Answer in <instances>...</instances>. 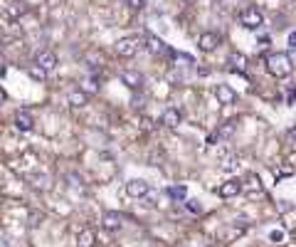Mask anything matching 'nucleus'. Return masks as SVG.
<instances>
[{
  "label": "nucleus",
  "mask_w": 296,
  "mask_h": 247,
  "mask_svg": "<svg viewBox=\"0 0 296 247\" xmlns=\"http://www.w3.org/2000/svg\"><path fill=\"white\" fill-rule=\"evenodd\" d=\"M264 64H266V72L276 79H284L294 72V64H291V57L286 52H269L264 57Z\"/></svg>",
  "instance_id": "f257e3e1"
},
{
  "label": "nucleus",
  "mask_w": 296,
  "mask_h": 247,
  "mask_svg": "<svg viewBox=\"0 0 296 247\" xmlns=\"http://www.w3.org/2000/svg\"><path fill=\"white\" fill-rule=\"evenodd\" d=\"M239 23H242L247 30H259V28L264 25V15H262V10H259L257 5H249V8H244V10L239 13Z\"/></svg>",
  "instance_id": "f03ea898"
},
{
  "label": "nucleus",
  "mask_w": 296,
  "mask_h": 247,
  "mask_svg": "<svg viewBox=\"0 0 296 247\" xmlns=\"http://www.w3.org/2000/svg\"><path fill=\"white\" fill-rule=\"evenodd\" d=\"M141 47H143V40H138V37H121L116 42V55L123 57V60H131Z\"/></svg>",
  "instance_id": "7ed1b4c3"
},
{
  "label": "nucleus",
  "mask_w": 296,
  "mask_h": 247,
  "mask_svg": "<svg viewBox=\"0 0 296 247\" xmlns=\"http://www.w3.org/2000/svg\"><path fill=\"white\" fill-rule=\"evenodd\" d=\"M126 193H128V198H146L148 193H151V185L143 178H131L126 183Z\"/></svg>",
  "instance_id": "20e7f679"
},
{
  "label": "nucleus",
  "mask_w": 296,
  "mask_h": 247,
  "mask_svg": "<svg viewBox=\"0 0 296 247\" xmlns=\"http://www.w3.org/2000/svg\"><path fill=\"white\" fill-rule=\"evenodd\" d=\"M220 47V35L217 32H203L198 37V50L200 52H215Z\"/></svg>",
  "instance_id": "39448f33"
},
{
  "label": "nucleus",
  "mask_w": 296,
  "mask_h": 247,
  "mask_svg": "<svg viewBox=\"0 0 296 247\" xmlns=\"http://www.w3.org/2000/svg\"><path fill=\"white\" fill-rule=\"evenodd\" d=\"M121 84H126L128 89H141L143 87V74L138 69H123L121 72Z\"/></svg>",
  "instance_id": "423d86ee"
},
{
  "label": "nucleus",
  "mask_w": 296,
  "mask_h": 247,
  "mask_svg": "<svg viewBox=\"0 0 296 247\" xmlns=\"http://www.w3.org/2000/svg\"><path fill=\"white\" fill-rule=\"evenodd\" d=\"M244 190V185H242V181H237V178H232V181H227V183H222L220 188H217V195L220 198H235V195H239Z\"/></svg>",
  "instance_id": "0eeeda50"
},
{
  "label": "nucleus",
  "mask_w": 296,
  "mask_h": 247,
  "mask_svg": "<svg viewBox=\"0 0 296 247\" xmlns=\"http://www.w3.org/2000/svg\"><path fill=\"white\" fill-rule=\"evenodd\" d=\"M215 96H217V104H235L237 101V92L230 84H217L215 87Z\"/></svg>",
  "instance_id": "6e6552de"
},
{
  "label": "nucleus",
  "mask_w": 296,
  "mask_h": 247,
  "mask_svg": "<svg viewBox=\"0 0 296 247\" xmlns=\"http://www.w3.org/2000/svg\"><path fill=\"white\" fill-rule=\"evenodd\" d=\"M143 47H146L153 57H156V55H166V52H168L166 42H163L161 37H156V35H148L146 40H143Z\"/></svg>",
  "instance_id": "1a4fd4ad"
},
{
  "label": "nucleus",
  "mask_w": 296,
  "mask_h": 247,
  "mask_svg": "<svg viewBox=\"0 0 296 247\" xmlns=\"http://www.w3.org/2000/svg\"><path fill=\"white\" fill-rule=\"evenodd\" d=\"M183 121V114L178 111L176 106H168L166 111H163V116H161V124L166 126V129H178Z\"/></svg>",
  "instance_id": "9d476101"
},
{
  "label": "nucleus",
  "mask_w": 296,
  "mask_h": 247,
  "mask_svg": "<svg viewBox=\"0 0 296 247\" xmlns=\"http://www.w3.org/2000/svg\"><path fill=\"white\" fill-rule=\"evenodd\" d=\"M15 129L18 131H32L35 129V116L30 111H25V109L15 111Z\"/></svg>",
  "instance_id": "9b49d317"
},
{
  "label": "nucleus",
  "mask_w": 296,
  "mask_h": 247,
  "mask_svg": "<svg viewBox=\"0 0 296 247\" xmlns=\"http://www.w3.org/2000/svg\"><path fill=\"white\" fill-rule=\"evenodd\" d=\"M244 232H247V227L235 222V225H227V227L220 230V240H222V242H232V240H237V237H242Z\"/></svg>",
  "instance_id": "f8f14e48"
},
{
  "label": "nucleus",
  "mask_w": 296,
  "mask_h": 247,
  "mask_svg": "<svg viewBox=\"0 0 296 247\" xmlns=\"http://www.w3.org/2000/svg\"><path fill=\"white\" fill-rule=\"evenodd\" d=\"M101 227L109 230V232H118V230L123 227V220H121L118 213H104V215H101Z\"/></svg>",
  "instance_id": "ddd939ff"
},
{
  "label": "nucleus",
  "mask_w": 296,
  "mask_h": 247,
  "mask_svg": "<svg viewBox=\"0 0 296 247\" xmlns=\"http://www.w3.org/2000/svg\"><path fill=\"white\" fill-rule=\"evenodd\" d=\"M35 62H37V64H42L47 72H52V69L57 67V55H55L52 50H42V52H37V55H35Z\"/></svg>",
  "instance_id": "4468645a"
},
{
  "label": "nucleus",
  "mask_w": 296,
  "mask_h": 247,
  "mask_svg": "<svg viewBox=\"0 0 296 247\" xmlns=\"http://www.w3.org/2000/svg\"><path fill=\"white\" fill-rule=\"evenodd\" d=\"M67 101H69V106L82 109V106H87V104H89V94L84 92V89H74V92H69Z\"/></svg>",
  "instance_id": "2eb2a0df"
},
{
  "label": "nucleus",
  "mask_w": 296,
  "mask_h": 247,
  "mask_svg": "<svg viewBox=\"0 0 296 247\" xmlns=\"http://www.w3.org/2000/svg\"><path fill=\"white\" fill-rule=\"evenodd\" d=\"M94 245H96V235H94V230L82 227V230L77 232V247H94Z\"/></svg>",
  "instance_id": "dca6fc26"
},
{
  "label": "nucleus",
  "mask_w": 296,
  "mask_h": 247,
  "mask_svg": "<svg viewBox=\"0 0 296 247\" xmlns=\"http://www.w3.org/2000/svg\"><path fill=\"white\" fill-rule=\"evenodd\" d=\"M47 69L42 67V64H37V62H32V64H28V77L30 79H35V82H45L47 79Z\"/></svg>",
  "instance_id": "f3484780"
},
{
  "label": "nucleus",
  "mask_w": 296,
  "mask_h": 247,
  "mask_svg": "<svg viewBox=\"0 0 296 247\" xmlns=\"http://www.w3.org/2000/svg\"><path fill=\"white\" fill-rule=\"evenodd\" d=\"M168 195H171L173 200L185 203V200H188V188H185V185H173V188H168Z\"/></svg>",
  "instance_id": "a211bd4d"
},
{
  "label": "nucleus",
  "mask_w": 296,
  "mask_h": 247,
  "mask_svg": "<svg viewBox=\"0 0 296 247\" xmlns=\"http://www.w3.org/2000/svg\"><path fill=\"white\" fill-rule=\"evenodd\" d=\"M235 129H237L235 121H225L220 129H217V139H230V136L235 134Z\"/></svg>",
  "instance_id": "6ab92c4d"
},
{
  "label": "nucleus",
  "mask_w": 296,
  "mask_h": 247,
  "mask_svg": "<svg viewBox=\"0 0 296 247\" xmlns=\"http://www.w3.org/2000/svg\"><path fill=\"white\" fill-rule=\"evenodd\" d=\"M32 185H35L37 190H50V188H52L50 176H35V178H32Z\"/></svg>",
  "instance_id": "aec40b11"
},
{
  "label": "nucleus",
  "mask_w": 296,
  "mask_h": 247,
  "mask_svg": "<svg viewBox=\"0 0 296 247\" xmlns=\"http://www.w3.org/2000/svg\"><path fill=\"white\" fill-rule=\"evenodd\" d=\"M185 208H188V213H193V215H200V213H203V205H200V200H195V198H188V200H185Z\"/></svg>",
  "instance_id": "412c9836"
},
{
  "label": "nucleus",
  "mask_w": 296,
  "mask_h": 247,
  "mask_svg": "<svg viewBox=\"0 0 296 247\" xmlns=\"http://www.w3.org/2000/svg\"><path fill=\"white\" fill-rule=\"evenodd\" d=\"M284 237H286L284 230H271V232H269V242H274V245H281Z\"/></svg>",
  "instance_id": "4be33fe9"
},
{
  "label": "nucleus",
  "mask_w": 296,
  "mask_h": 247,
  "mask_svg": "<svg viewBox=\"0 0 296 247\" xmlns=\"http://www.w3.org/2000/svg\"><path fill=\"white\" fill-rule=\"evenodd\" d=\"M244 62H247V57H244V55H232V57H230V64H232V67H237V69H244Z\"/></svg>",
  "instance_id": "5701e85b"
},
{
  "label": "nucleus",
  "mask_w": 296,
  "mask_h": 247,
  "mask_svg": "<svg viewBox=\"0 0 296 247\" xmlns=\"http://www.w3.org/2000/svg\"><path fill=\"white\" fill-rule=\"evenodd\" d=\"M126 3L131 10H143V5H146V0H126Z\"/></svg>",
  "instance_id": "b1692460"
},
{
  "label": "nucleus",
  "mask_w": 296,
  "mask_h": 247,
  "mask_svg": "<svg viewBox=\"0 0 296 247\" xmlns=\"http://www.w3.org/2000/svg\"><path fill=\"white\" fill-rule=\"evenodd\" d=\"M286 45H289V50H296V30L289 32V37H286Z\"/></svg>",
  "instance_id": "393cba45"
},
{
  "label": "nucleus",
  "mask_w": 296,
  "mask_h": 247,
  "mask_svg": "<svg viewBox=\"0 0 296 247\" xmlns=\"http://www.w3.org/2000/svg\"><path fill=\"white\" fill-rule=\"evenodd\" d=\"M87 94H91V92H96V87H94V82H84V87H82Z\"/></svg>",
  "instance_id": "a878e982"
},
{
  "label": "nucleus",
  "mask_w": 296,
  "mask_h": 247,
  "mask_svg": "<svg viewBox=\"0 0 296 247\" xmlns=\"http://www.w3.org/2000/svg\"><path fill=\"white\" fill-rule=\"evenodd\" d=\"M37 3L42 5V0H25V5H30V8H37Z\"/></svg>",
  "instance_id": "bb28decb"
},
{
  "label": "nucleus",
  "mask_w": 296,
  "mask_h": 247,
  "mask_svg": "<svg viewBox=\"0 0 296 247\" xmlns=\"http://www.w3.org/2000/svg\"><path fill=\"white\" fill-rule=\"evenodd\" d=\"M289 139H291V141H296V124L289 129Z\"/></svg>",
  "instance_id": "cd10ccee"
},
{
  "label": "nucleus",
  "mask_w": 296,
  "mask_h": 247,
  "mask_svg": "<svg viewBox=\"0 0 296 247\" xmlns=\"http://www.w3.org/2000/svg\"><path fill=\"white\" fill-rule=\"evenodd\" d=\"M3 247H10V240H8V237H3Z\"/></svg>",
  "instance_id": "c85d7f7f"
}]
</instances>
